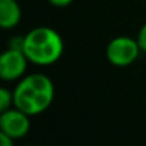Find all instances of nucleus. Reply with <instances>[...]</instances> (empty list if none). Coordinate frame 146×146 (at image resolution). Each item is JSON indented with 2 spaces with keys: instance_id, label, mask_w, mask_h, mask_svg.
Masks as SVG:
<instances>
[{
  "instance_id": "nucleus-1",
  "label": "nucleus",
  "mask_w": 146,
  "mask_h": 146,
  "mask_svg": "<svg viewBox=\"0 0 146 146\" xmlns=\"http://www.w3.org/2000/svg\"><path fill=\"white\" fill-rule=\"evenodd\" d=\"M15 108L27 113L29 116H37L46 112L54 99V85L52 79L43 73L25 75L13 89Z\"/></svg>"
},
{
  "instance_id": "nucleus-2",
  "label": "nucleus",
  "mask_w": 146,
  "mask_h": 146,
  "mask_svg": "<svg viewBox=\"0 0 146 146\" xmlns=\"http://www.w3.org/2000/svg\"><path fill=\"white\" fill-rule=\"evenodd\" d=\"M64 50L63 39L57 30L49 26H39L25 35L23 52L29 62L37 66L56 63Z\"/></svg>"
},
{
  "instance_id": "nucleus-3",
  "label": "nucleus",
  "mask_w": 146,
  "mask_h": 146,
  "mask_svg": "<svg viewBox=\"0 0 146 146\" xmlns=\"http://www.w3.org/2000/svg\"><path fill=\"white\" fill-rule=\"evenodd\" d=\"M142 50L137 39L130 36H117L106 46V59L116 67H127L137 60Z\"/></svg>"
},
{
  "instance_id": "nucleus-4",
  "label": "nucleus",
  "mask_w": 146,
  "mask_h": 146,
  "mask_svg": "<svg viewBox=\"0 0 146 146\" xmlns=\"http://www.w3.org/2000/svg\"><path fill=\"white\" fill-rule=\"evenodd\" d=\"M29 59L22 49L7 47L0 56V78L5 82L20 80L27 70Z\"/></svg>"
},
{
  "instance_id": "nucleus-5",
  "label": "nucleus",
  "mask_w": 146,
  "mask_h": 146,
  "mask_svg": "<svg viewBox=\"0 0 146 146\" xmlns=\"http://www.w3.org/2000/svg\"><path fill=\"white\" fill-rule=\"evenodd\" d=\"M30 117L17 108H10L0 113V132L13 137L15 140L25 137L30 130Z\"/></svg>"
},
{
  "instance_id": "nucleus-6",
  "label": "nucleus",
  "mask_w": 146,
  "mask_h": 146,
  "mask_svg": "<svg viewBox=\"0 0 146 146\" xmlns=\"http://www.w3.org/2000/svg\"><path fill=\"white\" fill-rule=\"evenodd\" d=\"M22 19V9L17 0H0V26L3 29H15Z\"/></svg>"
},
{
  "instance_id": "nucleus-7",
  "label": "nucleus",
  "mask_w": 146,
  "mask_h": 146,
  "mask_svg": "<svg viewBox=\"0 0 146 146\" xmlns=\"http://www.w3.org/2000/svg\"><path fill=\"white\" fill-rule=\"evenodd\" d=\"M13 106H15L13 90H9L7 88H2L0 89V113Z\"/></svg>"
},
{
  "instance_id": "nucleus-8",
  "label": "nucleus",
  "mask_w": 146,
  "mask_h": 146,
  "mask_svg": "<svg viewBox=\"0 0 146 146\" xmlns=\"http://www.w3.org/2000/svg\"><path fill=\"white\" fill-rule=\"evenodd\" d=\"M136 39H137V43H139V46H140L142 53H146V23L139 29Z\"/></svg>"
},
{
  "instance_id": "nucleus-9",
  "label": "nucleus",
  "mask_w": 146,
  "mask_h": 146,
  "mask_svg": "<svg viewBox=\"0 0 146 146\" xmlns=\"http://www.w3.org/2000/svg\"><path fill=\"white\" fill-rule=\"evenodd\" d=\"M23 40H25V36H15L9 40V44L7 47H13V49H22L23 50Z\"/></svg>"
},
{
  "instance_id": "nucleus-10",
  "label": "nucleus",
  "mask_w": 146,
  "mask_h": 146,
  "mask_svg": "<svg viewBox=\"0 0 146 146\" xmlns=\"http://www.w3.org/2000/svg\"><path fill=\"white\" fill-rule=\"evenodd\" d=\"M0 142H2V145H3V146H13L15 139H13V137H10L9 135L3 133V132H0Z\"/></svg>"
},
{
  "instance_id": "nucleus-11",
  "label": "nucleus",
  "mask_w": 146,
  "mask_h": 146,
  "mask_svg": "<svg viewBox=\"0 0 146 146\" xmlns=\"http://www.w3.org/2000/svg\"><path fill=\"white\" fill-rule=\"evenodd\" d=\"M47 2L56 7H66V6L73 3V0H47Z\"/></svg>"
}]
</instances>
